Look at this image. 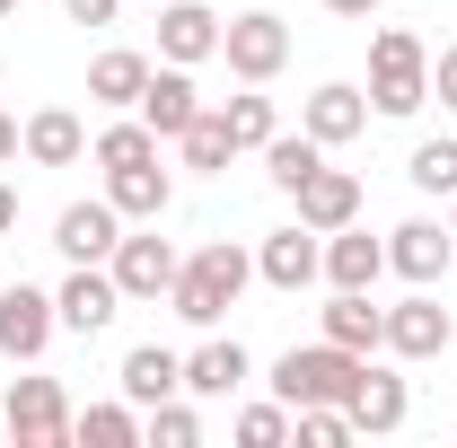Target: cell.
Instances as JSON below:
<instances>
[{
    "label": "cell",
    "instance_id": "obj_13",
    "mask_svg": "<svg viewBox=\"0 0 457 448\" xmlns=\"http://www.w3.org/2000/svg\"><path fill=\"white\" fill-rule=\"evenodd\" d=\"M114 387L132 395L141 413H150V404H168V395H185V352H168V343H132V352H123V369H114Z\"/></svg>",
    "mask_w": 457,
    "mask_h": 448
},
{
    "label": "cell",
    "instance_id": "obj_14",
    "mask_svg": "<svg viewBox=\"0 0 457 448\" xmlns=\"http://www.w3.org/2000/svg\"><path fill=\"white\" fill-rule=\"evenodd\" d=\"M299 132H308V141H326V150H343V141H361V132H370V97H361V88H343V79H326V88L299 106Z\"/></svg>",
    "mask_w": 457,
    "mask_h": 448
},
{
    "label": "cell",
    "instance_id": "obj_25",
    "mask_svg": "<svg viewBox=\"0 0 457 448\" xmlns=\"http://www.w3.org/2000/svg\"><path fill=\"white\" fill-rule=\"evenodd\" d=\"M176 150H185V168L194 176H228V159H237V141H228V123H220V106H203L185 132H176Z\"/></svg>",
    "mask_w": 457,
    "mask_h": 448
},
{
    "label": "cell",
    "instance_id": "obj_24",
    "mask_svg": "<svg viewBox=\"0 0 457 448\" xmlns=\"http://www.w3.org/2000/svg\"><path fill=\"white\" fill-rule=\"evenodd\" d=\"M141 88H150V54L106 45V54L88 62V97H97V106H141Z\"/></svg>",
    "mask_w": 457,
    "mask_h": 448
},
{
    "label": "cell",
    "instance_id": "obj_5",
    "mask_svg": "<svg viewBox=\"0 0 457 448\" xmlns=\"http://www.w3.org/2000/svg\"><path fill=\"white\" fill-rule=\"evenodd\" d=\"M176 264H185V255L159 237V220H150V237H114V255H106L123 308H132V299H168V290H176Z\"/></svg>",
    "mask_w": 457,
    "mask_h": 448
},
{
    "label": "cell",
    "instance_id": "obj_19",
    "mask_svg": "<svg viewBox=\"0 0 457 448\" xmlns=\"http://www.w3.org/2000/svg\"><path fill=\"white\" fill-rule=\"evenodd\" d=\"M159 54L185 62V71L212 62V54H220V18H212L203 0H168V9H159Z\"/></svg>",
    "mask_w": 457,
    "mask_h": 448
},
{
    "label": "cell",
    "instance_id": "obj_10",
    "mask_svg": "<svg viewBox=\"0 0 457 448\" xmlns=\"http://www.w3.org/2000/svg\"><path fill=\"white\" fill-rule=\"evenodd\" d=\"M449 264H457L449 220H404V228H387V273H404L413 290H431Z\"/></svg>",
    "mask_w": 457,
    "mask_h": 448
},
{
    "label": "cell",
    "instance_id": "obj_28",
    "mask_svg": "<svg viewBox=\"0 0 457 448\" xmlns=\"http://www.w3.org/2000/svg\"><path fill=\"white\" fill-rule=\"evenodd\" d=\"M220 123H228L237 150H264V141L282 132V114H273V97H255V79H246V97H228V106H220Z\"/></svg>",
    "mask_w": 457,
    "mask_h": 448
},
{
    "label": "cell",
    "instance_id": "obj_34",
    "mask_svg": "<svg viewBox=\"0 0 457 448\" xmlns=\"http://www.w3.org/2000/svg\"><path fill=\"white\" fill-rule=\"evenodd\" d=\"M431 97H440V106L457 114V45H449V54H440V62H431Z\"/></svg>",
    "mask_w": 457,
    "mask_h": 448
},
{
    "label": "cell",
    "instance_id": "obj_2",
    "mask_svg": "<svg viewBox=\"0 0 457 448\" xmlns=\"http://www.w3.org/2000/svg\"><path fill=\"white\" fill-rule=\"evenodd\" d=\"M361 369H370V352H343V343H290L282 361H273V395H282L290 413L299 404H352V387H361Z\"/></svg>",
    "mask_w": 457,
    "mask_h": 448
},
{
    "label": "cell",
    "instance_id": "obj_16",
    "mask_svg": "<svg viewBox=\"0 0 457 448\" xmlns=\"http://www.w3.org/2000/svg\"><path fill=\"white\" fill-rule=\"evenodd\" d=\"M18 150L36 159V168H79V150H88V123L71 106H36L27 123H18Z\"/></svg>",
    "mask_w": 457,
    "mask_h": 448
},
{
    "label": "cell",
    "instance_id": "obj_36",
    "mask_svg": "<svg viewBox=\"0 0 457 448\" xmlns=\"http://www.w3.org/2000/svg\"><path fill=\"white\" fill-rule=\"evenodd\" d=\"M9 228H18V185L0 176V237H9Z\"/></svg>",
    "mask_w": 457,
    "mask_h": 448
},
{
    "label": "cell",
    "instance_id": "obj_29",
    "mask_svg": "<svg viewBox=\"0 0 457 448\" xmlns=\"http://www.w3.org/2000/svg\"><path fill=\"white\" fill-rule=\"evenodd\" d=\"M141 159H159V132L132 114V123H106L97 132V168H141Z\"/></svg>",
    "mask_w": 457,
    "mask_h": 448
},
{
    "label": "cell",
    "instance_id": "obj_8",
    "mask_svg": "<svg viewBox=\"0 0 457 448\" xmlns=\"http://www.w3.org/2000/svg\"><path fill=\"white\" fill-rule=\"evenodd\" d=\"M0 422H9V440H18V448H62V440H71V404H62V378H18Z\"/></svg>",
    "mask_w": 457,
    "mask_h": 448
},
{
    "label": "cell",
    "instance_id": "obj_7",
    "mask_svg": "<svg viewBox=\"0 0 457 448\" xmlns=\"http://www.w3.org/2000/svg\"><path fill=\"white\" fill-rule=\"evenodd\" d=\"M54 335H62L54 290H36V281L0 290V361H45V343H54Z\"/></svg>",
    "mask_w": 457,
    "mask_h": 448
},
{
    "label": "cell",
    "instance_id": "obj_21",
    "mask_svg": "<svg viewBox=\"0 0 457 448\" xmlns=\"http://www.w3.org/2000/svg\"><path fill=\"white\" fill-rule=\"evenodd\" d=\"M106 203L123 212V220H168V203H176V185L159 159H141V168H106Z\"/></svg>",
    "mask_w": 457,
    "mask_h": 448
},
{
    "label": "cell",
    "instance_id": "obj_38",
    "mask_svg": "<svg viewBox=\"0 0 457 448\" xmlns=\"http://www.w3.org/2000/svg\"><path fill=\"white\" fill-rule=\"evenodd\" d=\"M335 18H378V0H326Z\"/></svg>",
    "mask_w": 457,
    "mask_h": 448
},
{
    "label": "cell",
    "instance_id": "obj_22",
    "mask_svg": "<svg viewBox=\"0 0 457 448\" xmlns=\"http://www.w3.org/2000/svg\"><path fill=\"white\" fill-rule=\"evenodd\" d=\"M317 326H326V343H343V352H378V335H387V308H378L370 290H335Z\"/></svg>",
    "mask_w": 457,
    "mask_h": 448
},
{
    "label": "cell",
    "instance_id": "obj_37",
    "mask_svg": "<svg viewBox=\"0 0 457 448\" xmlns=\"http://www.w3.org/2000/svg\"><path fill=\"white\" fill-rule=\"evenodd\" d=\"M18 159V114H0V168Z\"/></svg>",
    "mask_w": 457,
    "mask_h": 448
},
{
    "label": "cell",
    "instance_id": "obj_6",
    "mask_svg": "<svg viewBox=\"0 0 457 448\" xmlns=\"http://www.w3.org/2000/svg\"><path fill=\"white\" fill-rule=\"evenodd\" d=\"M457 343V317L431 299V290H413V299H396L387 308V335H378V352H396V361H440Z\"/></svg>",
    "mask_w": 457,
    "mask_h": 448
},
{
    "label": "cell",
    "instance_id": "obj_39",
    "mask_svg": "<svg viewBox=\"0 0 457 448\" xmlns=\"http://www.w3.org/2000/svg\"><path fill=\"white\" fill-rule=\"evenodd\" d=\"M449 237H457V194H449Z\"/></svg>",
    "mask_w": 457,
    "mask_h": 448
},
{
    "label": "cell",
    "instance_id": "obj_31",
    "mask_svg": "<svg viewBox=\"0 0 457 448\" xmlns=\"http://www.w3.org/2000/svg\"><path fill=\"white\" fill-rule=\"evenodd\" d=\"M141 440H150V448H194V440H203V413L168 395V404H150V413H141Z\"/></svg>",
    "mask_w": 457,
    "mask_h": 448
},
{
    "label": "cell",
    "instance_id": "obj_12",
    "mask_svg": "<svg viewBox=\"0 0 457 448\" xmlns=\"http://www.w3.org/2000/svg\"><path fill=\"white\" fill-rule=\"evenodd\" d=\"M132 114H141L159 141H176V132L203 114V88H194V71H185V62H168V71L150 62V88H141V106H132Z\"/></svg>",
    "mask_w": 457,
    "mask_h": 448
},
{
    "label": "cell",
    "instance_id": "obj_26",
    "mask_svg": "<svg viewBox=\"0 0 457 448\" xmlns=\"http://www.w3.org/2000/svg\"><path fill=\"white\" fill-rule=\"evenodd\" d=\"M317 168H326V141H308V132H273V141H264V176H273L282 194H299Z\"/></svg>",
    "mask_w": 457,
    "mask_h": 448
},
{
    "label": "cell",
    "instance_id": "obj_17",
    "mask_svg": "<svg viewBox=\"0 0 457 448\" xmlns=\"http://www.w3.org/2000/svg\"><path fill=\"white\" fill-rule=\"evenodd\" d=\"M290 203H299V220L317 228V237H326V228H352V220H361V176H352V168H317Z\"/></svg>",
    "mask_w": 457,
    "mask_h": 448
},
{
    "label": "cell",
    "instance_id": "obj_4",
    "mask_svg": "<svg viewBox=\"0 0 457 448\" xmlns=\"http://www.w3.org/2000/svg\"><path fill=\"white\" fill-rule=\"evenodd\" d=\"M220 62L237 71V79H255V88H264V79H273V71L290 62V27L273 18V9H246V18H220Z\"/></svg>",
    "mask_w": 457,
    "mask_h": 448
},
{
    "label": "cell",
    "instance_id": "obj_3",
    "mask_svg": "<svg viewBox=\"0 0 457 448\" xmlns=\"http://www.w3.org/2000/svg\"><path fill=\"white\" fill-rule=\"evenodd\" d=\"M370 106L396 114V123L431 106V54H422L413 27H378L370 36Z\"/></svg>",
    "mask_w": 457,
    "mask_h": 448
},
{
    "label": "cell",
    "instance_id": "obj_11",
    "mask_svg": "<svg viewBox=\"0 0 457 448\" xmlns=\"http://www.w3.org/2000/svg\"><path fill=\"white\" fill-rule=\"evenodd\" d=\"M54 308H62V326H71V335H106L114 317H123V290H114L106 264H71V281L54 290Z\"/></svg>",
    "mask_w": 457,
    "mask_h": 448
},
{
    "label": "cell",
    "instance_id": "obj_15",
    "mask_svg": "<svg viewBox=\"0 0 457 448\" xmlns=\"http://www.w3.org/2000/svg\"><path fill=\"white\" fill-rule=\"evenodd\" d=\"M114 237H123V212H114L106 194H97V203H71V212L54 220V246L71 255V264H106Z\"/></svg>",
    "mask_w": 457,
    "mask_h": 448
},
{
    "label": "cell",
    "instance_id": "obj_40",
    "mask_svg": "<svg viewBox=\"0 0 457 448\" xmlns=\"http://www.w3.org/2000/svg\"><path fill=\"white\" fill-rule=\"evenodd\" d=\"M9 9H18V0H0V18H9Z\"/></svg>",
    "mask_w": 457,
    "mask_h": 448
},
{
    "label": "cell",
    "instance_id": "obj_33",
    "mask_svg": "<svg viewBox=\"0 0 457 448\" xmlns=\"http://www.w3.org/2000/svg\"><path fill=\"white\" fill-rule=\"evenodd\" d=\"M282 440H290V404H282V395L237 413V448H282Z\"/></svg>",
    "mask_w": 457,
    "mask_h": 448
},
{
    "label": "cell",
    "instance_id": "obj_23",
    "mask_svg": "<svg viewBox=\"0 0 457 448\" xmlns=\"http://www.w3.org/2000/svg\"><path fill=\"white\" fill-rule=\"evenodd\" d=\"M352 431H404V413H413V395H404L396 369H361V387H352Z\"/></svg>",
    "mask_w": 457,
    "mask_h": 448
},
{
    "label": "cell",
    "instance_id": "obj_32",
    "mask_svg": "<svg viewBox=\"0 0 457 448\" xmlns=\"http://www.w3.org/2000/svg\"><path fill=\"white\" fill-rule=\"evenodd\" d=\"M404 176H413L422 194H440V203H449V194H457V141H422V150L404 159Z\"/></svg>",
    "mask_w": 457,
    "mask_h": 448
},
{
    "label": "cell",
    "instance_id": "obj_1",
    "mask_svg": "<svg viewBox=\"0 0 457 448\" xmlns=\"http://www.w3.org/2000/svg\"><path fill=\"white\" fill-rule=\"evenodd\" d=\"M255 281V255L237 246V237H212V246H194L185 264H176V290L168 308L185 317V326H220L228 308H237V290Z\"/></svg>",
    "mask_w": 457,
    "mask_h": 448
},
{
    "label": "cell",
    "instance_id": "obj_9",
    "mask_svg": "<svg viewBox=\"0 0 457 448\" xmlns=\"http://www.w3.org/2000/svg\"><path fill=\"white\" fill-rule=\"evenodd\" d=\"M255 281H273V290H308V281H326V237L308 220L273 228L264 246H255Z\"/></svg>",
    "mask_w": 457,
    "mask_h": 448
},
{
    "label": "cell",
    "instance_id": "obj_18",
    "mask_svg": "<svg viewBox=\"0 0 457 448\" xmlns=\"http://www.w3.org/2000/svg\"><path fill=\"white\" fill-rule=\"evenodd\" d=\"M246 378H255V361H246L237 335H212V343L185 352V395H237Z\"/></svg>",
    "mask_w": 457,
    "mask_h": 448
},
{
    "label": "cell",
    "instance_id": "obj_30",
    "mask_svg": "<svg viewBox=\"0 0 457 448\" xmlns=\"http://www.w3.org/2000/svg\"><path fill=\"white\" fill-rule=\"evenodd\" d=\"M290 440L299 448H343V440H361V431H352L343 404H299V413H290Z\"/></svg>",
    "mask_w": 457,
    "mask_h": 448
},
{
    "label": "cell",
    "instance_id": "obj_27",
    "mask_svg": "<svg viewBox=\"0 0 457 448\" xmlns=\"http://www.w3.org/2000/svg\"><path fill=\"white\" fill-rule=\"evenodd\" d=\"M71 440H88V448H132L141 440V404L123 395V404H88L79 422H71Z\"/></svg>",
    "mask_w": 457,
    "mask_h": 448
},
{
    "label": "cell",
    "instance_id": "obj_20",
    "mask_svg": "<svg viewBox=\"0 0 457 448\" xmlns=\"http://www.w3.org/2000/svg\"><path fill=\"white\" fill-rule=\"evenodd\" d=\"M387 273V237H370V228H326V281L335 290H378Z\"/></svg>",
    "mask_w": 457,
    "mask_h": 448
},
{
    "label": "cell",
    "instance_id": "obj_35",
    "mask_svg": "<svg viewBox=\"0 0 457 448\" xmlns=\"http://www.w3.org/2000/svg\"><path fill=\"white\" fill-rule=\"evenodd\" d=\"M62 9H71V27H114L123 0H62Z\"/></svg>",
    "mask_w": 457,
    "mask_h": 448
},
{
    "label": "cell",
    "instance_id": "obj_41",
    "mask_svg": "<svg viewBox=\"0 0 457 448\" xmlns=\"http://www.w3.org/2000/svg\"><path fill=\"white\" fill-rule=\"evenodd\" d=\"M0 440H9V422H0Z\"/></svg>",
    "mask_w": 457,
    "mask_h": 448
}]
</instances>
